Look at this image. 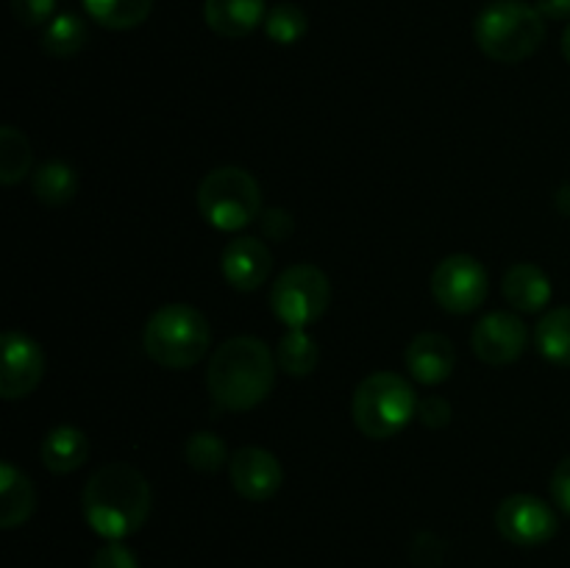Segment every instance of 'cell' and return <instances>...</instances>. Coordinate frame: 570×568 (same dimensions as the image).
Masks as SVG:
<instances>
[{"mask_svg": "<svg viewBox=\"0 0 570 568\" xmlns=\"http://www.w3.org/2000/svg\"><path fill=\"white\" fill-rule=\"evenodd\" d=\"M31 161L33 150L28 145L26 134L17 131L14 126L0 128V182L6 187L22 182L28 176V170H31Z\"/></svg>", "mask_w": 570, "mask_h": 568, "instance_id": "cb8c5ba5", "label": "cell"}, {"mask_svg": "<svg viewBox=\"0 0 570 568\" xmlns=\"http://www.w3.org/2000/svg\"><path fill=\"white\" fill-rule=\"evenodd\" d=\"M278 368L295 379L309 376L317 368V343L304 329H287L276 351Z\"/></svg>", "mask_w": 570, "mask_h": 568, "instance_id": "603a6c76", "label": "cell"}, {"mask_svg": "<svg viewBox=\"0 0 570 568\" xmlns=\"http://www.w3.org/2000/svg\"><path fill=\"white\" fill-rule=\"evenodd\" d=\"M551 496H554L557 507H562V512L570 516V457L557 466L554 477H551Z\"/></svg>", "mask_w": 570, "mask_h": 568, "instance_id": "1f68e13d", "label": "cell"}, {"mask_svg": "<svg viewBox=\"0 0 570 568\" xmlns=\"http://www.w3.org/2000/svg\"><path fill=\"white\" fill-rule=\"evenodd\" d=\"M212 343L209 321L193 304H165L148 317L142 332L145 354L161 368L198 365Z\"/></svg>", "mask_w": 570, "mask_h": 568, "instance_id": "277c9868", "label": "cell"}, {"mask_svg": "<svg viewBox=\"0 0 570 568\" xmlns=\"http://www.w3.org/2000/svg\"><path fill=\"white\" fill-rule=\"evenodd\" d=\"M198 212L220 232H239L259 217V184L243 167H215L198 187Z\"/></svg>", "mask_w": 570, "mask_h": 568, "instance_id": "8992f818", "label": "cell"}, {"mask_svg": "<svg viewBox=\"0 0 570 568\" xmlns=\"http://www.w3.org/2000/svg\"><path fill=\"white\" fill-rule=\"evenodd\" d=\"M404 362L415 382L432 384V388L443 384L456 365L454 343L440 332H421L406 345Z\"/></svg>", "mask_w": 570, "mask_h": 568, "instance_id": "5bb4252c", "label": "cell"}, {"mask_svg": "<svg viewBox=\"0 0 570 568\" xmlns=\"http://www.w3.org/2000/svg\"><path fill=\"white\" fill-rule=\"evenodd\" d=\"M562 56H566L570 65V26L566 28V33H562Z\"/></svg>", "mask_w": 570, "mask_h": 568, "instance_id": "836d02e7", "label": "cell"}, {"mask_svg": "<svg viewBox=\"0 0 570 568\" xmlns=\"http://www.w3.org/2000/svg\"><path fill=\"white\" fill-rule=\"evenodd\" d=\"M306 31H309V20H306L301 6L276 3L273 9H267L265 33L276 45H295L306 37Z\"/></svg>", "mask_w": 570, "mask_h": 568, "instance_id": "d4e9b609", "label": "cell"}, {"mask_svg": "<svg viewBox=\"0 0 570 568\" xmlns=\"http://www.w3.org/2000/svg\"><path fill=\"white\" fill-rule=\"evenodd\" d=\"M87 22L78 14H72V11H67V14H56L53 20L45 26L39 45H42L45 53L53 56V59H67V56H76L78 50L87 45Z\"/></svg>", "mask_w": 570, "mask_h": 568, "instance_id": "7402d4cb", "label": "cell"}, {"mask_svg": "<svg viewBox=\"0 0 570 568\" xmlns=\"http://www.w3.org/2000/svg\"><path fill=\"white\" fill-rule=\"evenodd\" d=\"M265 0H206L204 20L217 37L243 39L265 26Z\"/></svg>", "mask_w": 570, "mask_h": 568, "instance_id": "9a60e30c", "label": "cell"}, {"mask_svg": "<svg viewBox=\"0 0 570 568\" xmlns=\"http://www.w3.org/2000/svg\"><path fill=\"white\" fill-rule=\"evenodd\" d=\"M479 50L501 65H518L538 53L546 39V17L523 0H493L473 26Z\"/></svg>", "mask_w": 570, "mask_h": 568, "instance_id": "3957f363", "label": "cell"}, {"mask_svg": "<svg viewBox=\"0 0 570 568\" xmlns=\"http://www.w3.org/2000/svg\"><path fill=\"white\" fill-rule=\"evenodd\" d=\"M39 457L50 473H72L89 460V438L76 427H56L45 434Z\"/></svg>", "mask_w": 570, "mask_h": 568, "instance_id": "ac0fdd59", "label": "cell"}, {"mask_svg": "<svg viewBox=\"0 0 570 568\" xmlns=\"http://www.w3.org/2000/svg\"><path fill=\"white\" fill-rule=\"evenodd\" d=\"M3 349V365H0V395L6 401H17L31 395L45 376V351L42 345L26 332L6 329L0 337Z\"/></svg>", "mask_w": 570, "mask_h": 568, "instance_id": "30bf717a", "label": "cell"}, {"mask_svg": "<svg viewBox=\"0 0 570 568\" xmlns=\"http://www.w3.org/2000/svg\"><path fill=\"white\" fill-rule=\"evenodd\" d=\"M78 176L67 161H45L33 173V195L45 206H65L76 198Z\"/></svg>", "mask_w": 570, "mask_h": 568, "instance_id": "44dd1931", "label": "cell"}, {"mask_svg": "<svg viewBox=\"0 0 570 568\" xmlns=\"http://www.w3.org/2000/svg\"><path fill=\"white\" fill-rule=\"evenodd\" d=\"M150 484L128 462L100 466L87 479L81 493V510L89 527L106 540H122L139 532L150 516Z\"/></svg>", "mask_w": 570, "mask_h": 568, "instance_id": "6da1fadb", "label": "cell"}, {"mask_svg": "<svg viewBox=\"0 0 570 568\" xmlns=\"http://www.w3.org/2000/svg\"><path fill=\"white\" fill-rule=\"evenodd\" d=\"M473 354L488 365H512L521 360L529 345V329L518 315L504 310L488 312L482 321L473 326L471 334Z\"/></svg>", "mask_w": 570, "mask_h": 568, "instance_id": "8fae6325", "label": "cell"}, {"mask_svg": "<svg viewBox=\"0 0 570 568\" xmlns=\"http://www.w3.org/2000/svg\"><path fill=\"white\" fill-rule=\"evenodd\" d=\"M89 568H139V560L122 540H109V543L95 551Z\"/></svg>", "mask_w": 570, "mask_h": 568, "instance_id": "83f0119b", "label": "cell"}, {"mask_svg": "<svg viewBox=\"0 0 570 568\" xmlns=\"http://www.w3.org/2000/svg\"><path fill=\"white\" fill-rule=\"evenodd\" d=\"M276 382V360L259 337H232L212 354L206 388L223 410L245 412L271 395Z\"/></svg>", "mask_w": 570, "mask_h": 568, "instance_id": "7a4b0ae2", "label": "cell"}, {"mask_svg": "<svg viewBox=\"0 0 570 568\" xmlns=\"http://www.w3.org/2000/svg\"><path fill=\"white\" fill-rule=\"evenodd\" d=\"M443 540L432 532H421L415 538V543H412V562H415L417 568H438L440 562H443Z\"/></svg>", "mask_w": 570, "mask_h": 568, "instance_id": "f1b7e54d", "label": "cell"}, {"mask_svg": "<svg viewBox=\"0 0 570 568\" xmlns=\"http://www.w3.org/2000/svg\"><path fill=\"white\" fill-rule=\"evenodd\" d=\"M83 9L98 26L109 31H128L148 20L154 0H83Z\"/></svg>", "mask_w": 570, "mask_h": 568, "instance_id": "ffe728a7", "label": "cell"}, {"mask_svg": "<svg viewBox=\"0 0 570 568\" xmlns=\"http://www.w3.org/2000/svg\"><path fill=\"white\" fill-rule=\"evenodd\" d=\"M273 267L271 248L259 237H237L223 248V278L239 293H254L267 282Z\"/></svg>", "mask_w": 570, "mask_h": 568, "instance_id": "4fadbf2b", "label": "cell"}, {"mask_svg": "<svg viewBox=\"0 0 570 568\" xmlns=\"http://www.w3.org/2000/svg\"><path fill=\"white\" fill-rule=\"evenodd\" d=\"M262 232L271 239H287L293 234V215L284 209H267L262 215Z\"/></svg>", "mask_w": 570, "mask_h": 568, "instance_id": "4dcf8cb0", "label": "cell"}, {"mask_svg": "<svg viewBox=\"0 0 570 568\" xmlns=\"http://www.w3.org/2000/svg\"><path fill=\"white\" fill-rule=\"evenodd\" d=\"M37 510V490L14 462H0V527L14 529Z\"/></svg>", "mask_w": 570, "mask_h": 568, "instance_id": "2e32d148", "label": "cell"}, {"mask_svg": "<svg viewBox=\"0 0 570 568\" xmlns=\"http://www.w3.org/2000/svg\"><path fill=\"white\" fill-rule=\"evenodd\" d=\"M495 527L501 538L515 546H543L554 538L560 521L549 501L532 493H512L495 510Z\"/></svg>", "mask_w": 570, "mask_h": 568, "instance_id": "9c48e42d", "label": "cell"}, {"mask_svg": "<svg viewBox=\"0 0 570 568\" xmlns=\"http://www.w3.org/2000/svg\"><path fill=\"white\" fill-rule=\"evenodd\" d=\"M534 6L549 20H568L570 17V0H534Z\"/></svg>", "mask_w": 570, "mask_h": 568, "instance_id": "d6a6232c", "label": "cell"}, {"mask_svg": "<svg viewBox=\"0 0 570 568\" xmlns=\"http://www.w3.org/2000/svg\"><path fill=\"white\" fill-rule=\"evenodd\" d=\"M184 457H187L189 468L198 473H217L228 460L226 443L220 434L215 432H195L189 434L187 445H184Z\"/></svg>", "mask_w": 570, "mask_h": 568, "instance_id": "484cf974", "label": "cell"}, {"mask_svg": "<svg viewBox=\"0 0 570 568\" xmlns=\"http://www.w3.org/2000/svg\"><path fill=\"white\" fill-rule=\"evenodd\" d=\"M490 276L482 262L471 254H451L434 267L432 295L451 315L476 312L488 301Z\"/></svg>", "mask_w": 570, "mask_h": 568, "instance_id": "ba28073f", "label": "cell"}, {"mask_svg": "<svg viewBox=\"0 0 570 568\" xmlns=\"http://www.w3.org/2000/svg\"><path fill=\"white\" fill-rule=\"evenodd\" d=\"M534 343L546 360L570 368V306H554L540 317Z\"/></svg>", "mask_w": 570, "mask_h": 568, "instance_id": "d6986e66", "label": "cell"}, {"mask_svg": "<svg viewBox=\"0 0 570 568\" xmlns=\"http://www.w3.org/2000/svg\"><path fill=\"white\" fill-rule=\"evenodd\" d=\"M332 304V282L315 265H293L273 282L271 310L287 329L321 321Z\"/></svg>", "mask_w": 570, "mask_h": 568, "instance_id": "52a82bcc", "label": "cell"}, {"mask_svg": "<svg viewBox=\"0 0 570 568\" xmlns=\"http://www.w3.org/2000/svg\"><path fill=\"white\" fill-rule=\"evenodd\" d=\"M417 418L423 421V427L429 429H443L451 423V404L443 395H429L417 404Z\"/></svg>", "mask_w": 570, "mask_h": 568, "instance_id": "f546056e", "label": "cell"}, {"mask_svg": "<svg viewBox=\"0 0 570 568\" xmlns=\"http://www.w3.org/2000/svg\"><path fill=\"white\" fill-rule=\"evenodd\" d=\"M56 0H11V14L20 26L37 28L53 20Z\"/></svg>", "mask_w": 570, "mask_h": 568, "instance_id": "4316f807", "label": "cell"}, {"mask_svg": "<svg viewBox=\"0 0 570 568\" xmlns=\"http://www.w3.org/2000/svg\"><path fill=\"white\" fill-rule=\"evenodd\" d=\"M417 415V395L404 376L376 371L362 379L351 399V418L371 440H390Z\"/></svg>", "mask_w": 570, "mask_h": 568, "instance_id": "5b68a950", "label": "cell"}, {"mask_svg": "<svg viewBox=\"0 0 570 568\" xmlns=\"http://www.w3.org/2000/svg\"><path fill=\"white\" fill-rule=\"evenodd\" d=\"M504 298L518 312H540L551 301V282L532 262H518L504 273Z\"/></svg>", "mask_w": 570, "mask_h": 568, "instance_id": "e0dca14e", "label": "cell"}, {"mask_svg": "<svg viewBox=\"0 0 570 568\" xmlns=\"http://www.w3.org/2000/svg\"><path fill=\"white\" fill-rule=\"evenodd\" d=\"M228 477L234 490L248 501H267L282 490L284 471L273 451L259 445H243L228 460Z\"/></svg>", "mask_w": 570, "mask_h": 568, "instance_id": "7c38bea8", "label": "cell"}]
</instances>
